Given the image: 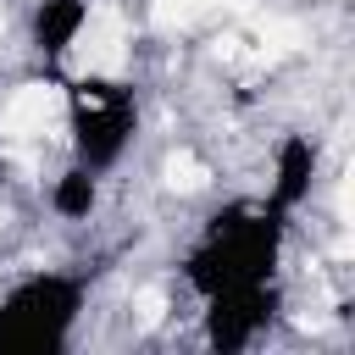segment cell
I'll return each mask as SVG.
<instances>
[{
	"instance_id": "3957f363",
	"label": "cell",
	"mask_w": 355,
	"mask_h": 355,
	"mask_svg": "<svg viewBox=\"0 0 355 355\" xmlns=\"http://www.w3.org/2000/svg\"><path fill=\"white\" fill-rule=\"evenodd\" d=\"M89 316V277L72 266H33L0 283V355H61Z\"/></svg>"
},
{
	"instance_id": "6da1fadb",
	"label": "cell",
	"mask_w": 355,
	"mask_h": 355,
	"mask_svg": "<svg viewBox=\"0 0 355 355\" xmlns=\"http://www.w3.org/2000/svg\"><path fill=\"white\" fill-rule=\"evenodd\" d=\"M288 222L277 205L255 200H227L216 205L200 233L189 239V250L178 255V277L183 288L211 305V300H233V294H261V288H283V244H288Z\"/></svg>"
},
{
	"instance_id": "8992f818",
	"label": "cell",
	"mask_w": 355,
	"mask_h": 355,
	"mask_svg": "<svg viewBox=\"0 0 355 355\" xmlns=\"http://www.w3.org/2000/svg\"><path fill=\"white\" fill-rule=\"evenodd\" d=\"M94 22V0H33L28 11V44L44 61V72H61V61L78 50V39Z\"/></svg>"
},
{
	"instance_id": "5b68a950",
	"label": "cell",
	"mask_w": 355,
	"mask_h": 355,
	"mask_svg": "<svg viewBox=\"0 0 355 355\" xmlns=\"http://www.w3.org/2000/svg\"><path fill=\"white\" fill-rule=\"evenodd\" d=\"M316 178H322V144L311 133H283L277 150H272V178H266V205H277L283 216H300L316 194Z\"/></svg>"
},
{
	"instance_id": "52a82bcc",
	"label": "cell",
	"mask_w": 355,
	"mask_h": 355,
	"mask_svg": "<svg viewBox=\"0 0 355 355\" xmlns=\"http://www.w3.org/2000/svg\"><path fill=\"white\" fill-rule=\"evenodd\" d=\"M100 189H105V178H94V172H83V166L67 161V166L50 178L44 205H50V216H61V222H89L94 205H100Z\"/></svg>"
},
{
	"instance_id": "277c9868",
	"label": "cell",
	"mask_w": 355,
	"mask_h": 355,
	"mask_svg": "<svg viewBox=\"0 0 355 355\" xmlns=\"http://www.w3.org/2000/svg\"><path fill=\"white\" fill-rule=\"evenodd\" d=\"M277 311H283V288L233 294V300L200 305V327H205V344H211L216 355H244L250 344L266 338V327L277 322Z\"/></svg>"
},
{
	"instance_id": "7a4b0ae2",
	"label": "cell",
	"mask_w": 355,
	"mask_h": 355,
	"mask_svg": "<svg viewBox=\"0 0 355 355\" xmlns=\"http://www.w3.org/2000/svg\"><path fill=\"white\" fill-rule=\"evenodd\" d=\"M61 105H67V161L94 178L122 172L144 128L139 89L111 72H78L61 78Z\"/></svg>"
}]
</instances>
